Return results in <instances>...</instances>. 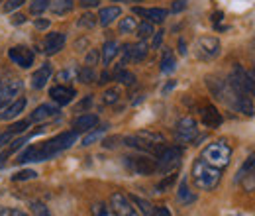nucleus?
Here are the masks:
<instances>
[{
	"mask_svg": "<svg viewBox=\"0 0 255 216\" xmlns=\"http://www.w3.org/2000/svg\"><path fill=\"white\" fill-rule=\"evenodd\" d=\"M77 140H79V132H77V130L63 132V134H59V136L47 140V142L41 144V146H30V148H26V152L20 154V157L16 159V163H30V161H45V159H51V157H55L57 154L69 150Z\"/></svg>",
	"mask_w": 255,
	"mask_h": 216,
	"instance_id": "f257e3e1",
	"label": "nucleus"
},
{
	"mask_svg": "<svg viewBox=\"0 0 255 216\" xmlns=\"http://www.w3.org/2000/svg\"><path fill=\"white\" fill-rule=\"evenodd\" d=\"M222 173H224L222 169L206 163L202 157H198L192 163V171H191L192 181H194V185L198 187L200 191H212V189H216L218 183H220V179H222Z\"/></svg>",
	"mask_w": 255,
	"mask_h": 216,
	"instance_id": "f03ea898",
	"label": "nucleus"
},
{
	"mask_svg": "<svg viewBox=\"0 0 255 216\" xmlns=\"http://www.w3.org/2000/svg\"><path fill=\"white\" fill-rule=\"evenodd\" d=\"M200 157L206 161V163H210V165H214V167H218V169H226L228 167V163H230V157H232V148L220 140V142H214V144H208L204 150H202V154Z\"/></svg>",
	"mask_w": 255,
	"mask_h": 216,
	"instance_id": "7ed1b4c3",
	"label": "nucleus"
},
{
	"mask_svg": "<svg viewBox=\"0 0 255 216\" xmlns=\"http://www.w3.org/2000/svg\"><path fill=\"white\" fill-rule=\"evenodd\" d=\"M228 85L236 93L255 96V87L252 77H250V71H246L242 65H234V69L230 71V77H228Z\"/></svg>",
	"mask_w": 255,
	"mask_h": 216,
	"instance_id": "20e7f679",
	"label": "nucleus"
},
{
	"mask_svg": "<svg viewBox=\"0 0 255 216\" xmlns=\"http://www.w3.org/2000/svg\"><path fill=\"white\" fill-rule=\"evenodd\" d=\"M124 165L129 173L141 175V177L153 175L157 171V161L149 155H128L124 157Z\"/></svg>",
	"mask_w": 255,
	"mask_h": 216,
	"instance_id": "39448f33",
	"label": "nucleus"
},
{
	"mask_svg": "<svg viewBox=\"0 0 255 216\" xmlns=\"http://www.w3.org/2000/svg\"><path fill=\"white\" fill-rule=\"evenodd\" d=\"M181 157H183V148L179 146H165L155 161H157V171L161 173H173L179 165H181Z\"/></svg>",
	"mask_w": 255,
	"mask_h": 216,
	"instance_id": "423d86ee",
	"label": "nucleus"
},
{
	"mask_svg": "<svg viewBox=\"0 0 255 216\" xmlns=\"http://www.w3.org/2000/svg\"><path fill=\"white\" fill-rule=\"evenodd\" d=\"M220 47H222L220 39L214 37V35H202V37L196 39V45H194L196 57L202 59V61H210V59L218 57L220 55Z\"/></svg>",
	"mask_w": 255,
	"mask_h": 216,
	"instance_id": "0eeeda50",
	"label": "nucleus"
},
{
	"mask_svg": "<svg viewBox=\"0 0 255 216\" xmlns=\"http://www.w3.org/2000/svg\"><path fill=\"white\" fill-rule=\"evenodd\" d=\"M110 207H112V211L118 216H139L137 209H135L133 203L129 201V197H126V195L120 193V191L112 193V197H110Z\"/></svg>",
	"mask_w": 255,
	"mask_h": 216,
	"instance_id": "6e6552de",
	"label": "nucleus"
},
{
	"mask_svg": "<svg viewBox=\"0 0 255 216\" xmlns=\"http://www.w3.org/2000/svg\"><path fill=\"white\" fill-rule=\"evenodd\" d=\"M175 134H177V138L181 140V142H192L196 136H198V124L196 120L192 118V116H185V118H181L177 126H175Z\"/></svg>",
	"mask_w": 255,
	"mask_h": 216,
	"instance_id": "1a4fd4ad",
	"label": "nucleus"
},
{
	"mask_svg": "<svg viewBox=\"0 0 255 216\" xmlns=\"http://www.w3.org/2000/svg\"><path fill=\"white\" fill-rule=\"evenodd\" d=\"M20 93H22V81H18V79L0 81V108H4L10 100H14Z\"/></svg>",
	"mask_w": 255,
	"mask_h": 216,
	"instance_id": "9d476101",
	"label": "nucleus"
},
{
	"mask_svg": "<svg viewBox=\"0 0 255 216\" xmlns=\"http://www.w3.org/2000/svg\"><path fill=\"white\" fill-rule=\"evenodd\" d=\"M8 57L22 69H30L33 65V51L26 45H16L8 51Z\"/></svg>",
	"mask_w": 255,
	"mask_h": 216,
	"instance_id": "9b49d317",
	"label": "nucleus"
},
{
	"mask_svg": "<svg viewBox=\"0 0 255 216\" xmlns=\"http://www.w3.org/2000/svg\"><path fill=\"white\" fill-rule=\"evenodd\" d=\"M49 96H51V100L55 104L65 106V104H69L77 96V91L73 87H67V85H55V87L49 89Z\"/></svg>",
	"mask_w": 255,
	"mask_h": 216,
	"instance_id": "f8f14e48",
	"label": "nucleus"
},
{
	"mask_svg": "<svg viewBox=\"0 0 255 216\" xmlns=\"http://www.w3.org/2000/svg\"><path fill=\"white\" fill-rule=\"evenodd\" d=\"M65 41H67V37H65L63 31L47 33L45 35V41H43V49H45L47 55H55V53H59L65 47Z\"/></svg>",
	"mask_w": 255,
	"mask_h": 216,
	"instance_id": "ddd939ff",
	"label": "nucleus"
},
{
	"mask_svg": "<svg viewBox=\"0 0 255 216\" xmlns=\"http://www.w3.org/2000/svg\"><path fill=\"white\" fill-rule=\"evenodd\" d=\"M133 14L143 16V18L149 20V22L161 24V22H165V18H167L169 12H167L165 8H139V6H135V8H133Z\"/></svg>",
	"mask_w": 255,
	"mask_h": 216,
	"instance_id": "4468645a",
	"label": "nucleus"
},
{
	"mask_svg": "<svg viewBox=\"0 0 255 216\" xmlns=\"http://www.w3.org/2000/svg\"><path fill=\"white\" fill-rule=\"evenodd\" d=\"M200 118H202V124H204L206 128H218V126L222 124V114H220L218 108H214L212 104H208V106H204V108L200 110Z\"/></svg>",
	"mask_w": 255,
	"mask_h": 216,
	"instance_id": "2eb2a0df",
	"label": "nucleus"
},
{
	"mask_svg": "<svg viewBox=\"0 0 255 216\" xmlns=\"http://www.w3.org/2000/svg\"><path fill=\"white\" fill-rule=\"evenodd\" d=\"M51 75H53V67H51L49 63L41 65V67L32 75V87L33 89H43V87L47 85V81L51 79Z\"/></svg>",
	"mask_w": 255,
	"mask_h": 216,
	"instance_id": "dca6fc26",
	"label": "nucleus"
},
{
	"mask_svg": "<svg viewBox=\"0 0 255 216\" xmlns=\"http://www.w3.org/2000/svg\"><path fill=\"white\" fill-rule=\"evenodd\" d=\"M26 104H28V100H26V98H18V100H14L10 106H6V108H4V112H0V120H2V122H6V120H12V118L20 116V114L24 112Z\"/></svg>",
	"mask_w": 255,
	"mask_h": 216,
	"instance_id": "f3484780",
	"label": "nucleus"
},
{
	"mask_svg": "<svg viewBox=\"0 0 255 216\" xmlns=\"http://www.w3.org/2000/svg\"><path fill=\"white\" fill-rule=\"evenodd\" d=\"M57 114H59L57 106H53V104H41V106H37L32 112L30 122H43V120L53 118V116H57Z\"/></svg>",
	"mask_w": 255,
	"mask_h": 216,
	"instance_id": "a211bd4d",
	"label": "nucleus"
},
{
	"mask_svg": "<svg viewBox=\"0 0 255 216\" xmlns=\"http://www.w3.org/2000/svg\"><path fill=\"white\" fill-rule=\"evenodd\" d=\"M122 16V10H120V6H106V8H102L100 12H98V24L100 26H110L116 18H120Z\"/></svg>",
	"mask_w": 255,
	"mask_h": 216,
	"instance_id": "6ab92c4d",
	"label": "nucleus"
},
{
	"mask_svg": "<svg viewBox=\"0 0 255 216\" xmlns=\"http://www.w3.org/2000/svg\"><path fill=\"white\" fill-rule=\"evenodd\" d=\"M129 201L135 205L139 216H157V209H155L149 201H145V199H141V197H137V195H129Z\"/></svg>",
	"mask_w": 255,
	"mask_h": 216,
	"instance_id": "aec40b11",
	"label": "nucleus"
},
{
	"mask_svg": "<svg viewBox=\"0 0 255 216\" xmlns=\"http://www.w3.org/2000/svg\"><path fill=\"white\" fill-rule=\"evenodd\" d=\"M118 53H120V45H118V41L108 39V41L102 45V53H100L102 63H104V65H110V63L114 61V57H116Z\"/></svg>",
	"mask_w": 255,
	"mask_h": 216,
	"instance_id": "412c9836",
	"label": "nucleus"
},
{
	"mask_svg": "<svg viewBox=\"0 0 255 216\" xmlns=\"http://www.w3.org/2000/svg\"><path fill=\"white\" fill-rule=\"evenodd\" d=\"M95 126H98V116H96V114H81V116L75 120V130H77V132H89V130H93Z\"/></svg>",
	"mask_w": 255,
	"mask_h": 216,
	"instance_id": "4be33fe9",
	"label": "nucleus"
},
{
	"mask_svg": "<svg viewBox=\"0 0 255 216\" xmlns=\"http://www.w3.org/2000/svg\"><path fill=\"white\" fill-rule=\"evenodd\" d=\"M252 175H255V152L254 154H250V157H248V159L244 161V165L240 167L236 181H238V183H242L244 179H248V177H252Z\"/></svg>",
	"mask_w": 255,
	"mask_h": 216,
	"instance_id": "5701e85b",
	"label": "nucleus"
},
{
	"mask_svg": "<svg viewBox=\"0 0 255 216\" xmlns=\"http://www.w3.org/2000/svg\"><path fill=\"white\" fill-rule=\"evenodd\" d=\"M177 199H179V203H183V205H191V203H194V201H196V195H194L191 189H189L187 179H183V181H181L179 193H177Z\"/></svg>",
	"mask_w": 255,
	"mask_h": 216,
	"instance_id": "b1692460",
	"label": "nucleus"
},
{
	"mask_svg": "<svg viewBox=\"0 0 255 216\" xmlns=\"http://www.w3.org/2000/svg\"><path fill=\"white\" fill-rule=\"evenodd\" d=\"M175 69H177V59H175L173 51H171V49H165L163 59H161V71L169 75V73H173Z\"/></svg>",
	"mask_w": 255,
	"mask_h": 216,
	"instance_id": "393cba45",
	"label": "nucleus"
},
{
	"mask_svg": "<svg viewBox=\"0 0 255 216\" xmlns=\"http://www.w3.org/2000/svg\"><path fill=\"white\" fill-rule=\"evenodd\" d=\"M73 8H75L73 0H55V2L51 4V10H53L55 16H65V14H69Z\"/></svg>",
	"mask_w": 255,
	"mask_h": 216,
	"instance_id": "a878e982",
	"label": "nucleus"
},
{
	"mask_svg": "<svg viewBox=\"0 0 255 216\" xmlns=\"http://www.w3.org/2000/svg\"><path fill=\"white\" fill-rule=\"evenodd\" d=\"M106 128L108 126H102V128H93V130H89V134L83 138V146H93V144H96L104 134H106Z\"/></svg>",
	"mask_w": 255,
	"mask_h": 216,
	"instance_id": "bb28decb",
	"label": "nucleus"
},
{
	"mask_svg": "<svg viewBox=\"0 0 255 216\" xmlns=\"http://www.w3.org/2000/svg\"><path fill=\"white\" fill-rule=\"evenodd\" d=\"M77 79L81 81V83H85V85H89V83H93L96 79V73H95V67H89V65H85V67H81L79 71H77Z\"/></svg>",
	"mask_w": 255,
	"mask_h": 216,
	"instance_id": "cd10ccee",
	"label": "nucleus"
},
{
	"mask_svg": "<svg viewBox=\"0 0 255 216\" xmlns=\"http://www.w3.org/2000/svg\"><path fill=\"white\" fill-rule=\"evenodd\" d=\"M135 31H137V37L145 41L147 37H151V35L155 33V30H153V22H149V20H143L141 24H137Z\"/></svg>",
	"mask_w": 255,
	"mask_h": 216,
	"instance_id": "c85d7f7f",
	"label": "nucleus"
},
{
	"mask_svg": "<svg viewBox=\"0 0 255 216\" xmlns=\"http://www.w3.org/2000/svg\"><path fill=\"white\" fill-rule=\"evenodd\" d=\"M135 28H137V22H135V18H133V16H126V18H122V20H120V24H118L120 33H133Z\"/></svg>",
	"mask_w": 255,
	"mask_h": 216,
	"instance_id": "c756f323",
	"label": "nucleus"
},
{
	"mask_svg": "<svg viewBox=\"0 0 255 216\" xmlns=\"http://www.w3.org/2000/svg\"><path fill=\"white\" fill-rule=\"evenodd\" d=\"M116 81L122 83V85H126V87H131L135 83V75L126 71V69H118L116 71Z\"/></svg>",
	"mask_w": 255,
	"mask_h": 216,
	"instance_id": "7c9ffc66",
	"label": "nucleus"
},
{
	"mask_svg": "<svg viewBox=\"0 0 255 216\" xmlns=\"http://www.w3.org/2000/svg\"><path fill=\"white\" fill-rule=\"evenodd\" d=\"M96 24H98V16L95 14H91V12H87V14H83L81 18H79V26L81 28H87V30H93Z\"/></svg>",
	"mask_w": 255,
	"mask_h": 216,
	"instance_id": "2f4dec72",
	"label": "nucleus"
},
{
	"mask_svg": "<svg viewBox=\"0 0 255 216\" xmlns=\"http://www.w3.org/2000/svg\"><path fill=\"white\" fill-rule=\"evenodd\" d=\"M91 215H93V216H118L114 211H112V207H106V205H102V203H96V205H93Z\"/></svg>",
	"mask_w": 255,
	"mask_h": 216,
	"instance_id": "473e14b6",
	"label": "nucleus"
},
{
	"mask_svg": "<svg viewBox=\"0 0 255 216\" xmlns=\"http://www.w3.org/2000/svg\"><path fill=\"white\" fill-rule=\"evenodd\" d=\"M137 136L139 138H143V140H147V142H151V144H165V138L157 134V132H147V130H141V132H137Z\"/></svg>",
	"mask_w": 255,
	"mask_h": 216,
	"instance_id": "72a5a7b5",
	"label": "nucleus"
},
{
	"mask_svg": "<svg viewBox=\"0 0 255 216\" xmlns=\"http://www.w3.org/2000/svg\"><path fill=\"white\" fill-rule=\"evenodd\" d=\"M118 100H120V89H116V87L114 89H108L106 93L102 94V102L104 104H116Z\"/></svg>",
	"mask_w": 255,
	"mask_h": 216,
	"instance_id": "f704fd0d",
	"label": "nucleus"
},
{
	"mask_svg": "<svg viewBox=\"0 0 255 216\" xmlns=\"http://www.w3.org/2000/svg\"><path fill=\"white\" fill-rule=\"evenodd\" d=\"M49 8V0H32L30 2V12L32 14H41V12H45Z\"/></svg>",
	"mask_w": 255,
	"mask_h": 216,
	"instance_id": "c9c22d12",
	"label": "nucleus"
},
{
	"mask_svg": "<svg viewBox=\"0 0 255 216\" xmlns=\"http://www.w3.org/2000/svg\"><path fill=\"white\" fill-rule=\"evenodd\" d=\"M32 213L33 216H51V213H49V209L43 205V203H37V201H33L32 203Z\"/></svg>",
	"mask_w": 255,
	"mask_h": 216,
	"instance_id": "e433bc0d",
	"label": "nucleus"
},
{
	"mask_svg": "<svg viewBox=\"0 0 255 216\" xmlns=\"http://www.w3.org/2000/svg\"><path fill=\"white\" fill-rule=\"evenodd\" d=\"M175 181H177V175H175V171H173V173H169V175H167V177L161 181L159 185H157V193H165L169 187L175 183Z\"/></svg>",
	"mask_w": 255,
	"mask_h": 216,
	"instance_id": "4c0bfd02",
	"label": "nucleus"
},
{
	"mask_svg": "<svg viewBox=\"0 0 255 216\" xmlns=\"http://www.w3.org/2000/svg\"><path fill=\"white\" fill-rule=\"evenodd\" d=\"M35 177H37L35 171H32V169H24V171L12 175V181H28V179H35Z\"/></svg>",
	"mask_w": 255,
	"mask_h": 216,
	"instance_id": "58836bf2",
	"label": "nucleus"
},
{
	"mask_svg": "<svg viewBox=\"0 0 255 216\" xmlns=\"http://www.w3.org/2000/svg\"><path fill=\"white\" fill-rule=\"evenodd\" d=\"M100 59V51L98 49H91L89 53H87V59H85V65H89V67H95L96 63Z\"/></svg>",
	"mask_w": 255,
	"mask_h": 216,
	"instance_id": "ea45409f",
	"label": "nucleus"
},
{
	"mask_svg": "<svg viewBox=\"0 0 255 216\" xmlns=\"http://www.w3.org/2000/svg\"><path fill=\"white\" fill-rule=\"evenodd\" d=\"M24 2H26V0H8V2L4 4V10H6V12H14V10L20 8Z\"/></svg>",
	"mask_w": 255,
	"mask_h": 216,
	"instance_id": "a19ab883",
	"label": "nucleus"
},
{
	"mask_svg": "<svg viewBox=\"0 0 255 216\" xmlns=\"http://www.w3.org/2000/svg\"><path fill=\"white\" fill-rule=\"evenodd\" d=\"M28 126H30V122H26V120H24V122L14 124V126H12L10 130H8V134H18V132H26V128H28Z\"/></svg>",
	"mask_w": 255,
	"mask_h": 216,
	"instance_id": "79ce46f5",
	"label": "nucleus"
},
{
	"mask_svg": "<svg viewBox=\"0 0 255 216\" xmlns=\"http://www.w3.org/2000/svg\"><path fill=\"white\" fill-rule=\"evenodd\" d=\"M185 8H187V0H175V2H173V6H171V12H173V14H177V12L185 10Z\"/></svg>",
	"mask_w": 255,
	"mask_h": 216,
	"instance_id": "37998d69",
	"label": "nucleus"
},
{
	"mask_svg": "<svg viewBox=\"0 0 255 216\" xmlns=\"http://www.w3.org/2000/svg\"><path fill=\"white\" fill-rule=\"evenodd\" d=\"M0 216H28L26 213H22V211H18V209H4Z\"/></svg>",
	"mask_w": 255,
	"mask_h": 216,
	"instance_id": "c03bdc74",
	"label": "nucleus"
},
{
	"mask_svg": "<svg viewBox=\"0 0 255 216\" xmlns=\"http://www.w3.org/2000/svg\"><path fill=\"white\" fill-rule=\"evenodd\" d=\"M79 4L83 6V8H95L100 4V0H79Z\"/></svg>",
	"mask_w": 255,
	"mask_h": 216,
	"instance_id": "a18cd8bd",
	"label": "nucleus"
},
{
	"mask_svg": "<svg viewBox=\"0 0 255 216\" xmlns=\"http://www.w3.org/2000/svg\"><path fill=\"white\" fill-rule=\"evenodd\" d=\"M37 30H45V28H49V20H35V24H33Z\"/></svg>",
	"mask_w": 255,
	"mask_h": 216,
	"instance_id": "49530a36",
	"label": "nucleus"
},
{
	"mask_svg": "<svg viewBox=\"0 0 255 216\" xmlns=\"http://www.w3.org/2000/svg\"><path fill=\"white\" fill-rule=\"evenodd\" d=\"M161 39H163V31H157V35L153 37V49H157V47H159Z\"/></svg>",
	"mask_w": 255,
	"mask_h": 216,
	"instance_id": "de8ad7c7",
	"label": "nucleus"
},
{
	"mask_svg": "<svg viewBox=\"0 0 255 216\" xmlns=\"http://www.w3.org/2000/svg\"><path fill=\"white\" fill-rule=\"evenodd\" d=\"M187 51H189V49H187L185 39H179V53H181V55H187Z\"/></svg>",
	"mask_w": 255,
	"mask_h": 216,
	"instance_id": "09e8293b",
	"label": "nucleus"
},
{
	"mask_svg": "<svg viewBox=\"0 0 255 216\" xmlns=\"http://www.w3.org/2000/svg\"><path fill=\"white\" fill-rule=\"evenodd\" d=\"M222 18H224V12H214V14H212V22H214V24L222 22Z\"/></svg>",
	"mask_w": 255,
	"mask_h": 216,
	"instance_id": "8fccbe9b",
	"label": "nucleus"
},
{
	"mask_svg": "<svg viewBox=\"0 0 255 216\" xmlns=\"http://www.w3.org/2000/svg\"><path fill=\"white\" fill-rule=\"evenodd\" d=\"M12 22H14V24H24V22H26V16H24V14H16Z\"/></svg>",
	"mask_w": 255,
	"mask_h": 216,
	"instance_id": "3c124183",
	"label": "nucleus"
},
{
	"mask_svg": "<svg viewBox=\"0 0 255 216\" xmlns=\"http://www.w3.org/2000/svg\"><path fill=\"white\" fill-rule=\"evenodd\" d=\"M108 81H110V75H108V73H106V71H104V73H102V75H100V81H98V83H100V85H106V83H108Z\"/></svg>",
	"mask_w": 255,
	"mask_h": 216,
	"instance_id": "603ef678",
	"label": "nucleus"
},
{
	"mask_svg": "<svg viewBox=\"0 0 255 216\" xmlns=\"http://www.w3.org/2000/svg\"><path fill=\"white\" fill-rule=\"evenodd\" d=\"M157 216H171V213H169V209L161 207V209H157Z\"/></svg>",
	"mask_w": 255,
	"mask_h": 216,
	"instance_id": "864d4df0",
	"label": "nucleus"
},
{
	"mask_svg": "<svg viewBox=\"0 0 255 216\" xmlns=\"http://www.w3.org/2000/svg\"><path fill=\"white\" fill-rule=\"evenodd\" d=\"M173 87H175V81H171V83H169V85H167V87L163 89V94H167L169 91H171V89H173Z\"/></svg>",
	"mask_w": 255,
	"mask_h": 216,
	"instance_id": "5fc2aeb1",
	"label": "nucleus"
},
{
	"mask_svg": "<svg viewBox=\"0 0 255 216\" xmlns=\"http://www.w3.org/2000/svg\"><path fill=\"white\" fill-rule=\"evenodd\" d=\"M114 2H124V4H133V2H141V0H114Z\"/></svg>",
	"mask_w": 255,
	"mask_h": 216,
	"instance_id": "6e6d98bb",
	"label": "nucleus"
},
{
	"mask_svg": "<svg viewBox=\"0 0 255 216\" xmlns=\"http://www.w3.org/2000/svg\"><path fill=\"white\" fill-rule=\"evenodd\" d=\"M250 53L254 55V59H255V39L252 41V45H250Z\"/></svg>",
	"mask_w": 255,
	"mask_h": 216,
	"instance_id": "4d7b16f0",
	"label": "nucleus"
},
{
	"mask_svg": "<svg viewBox=\"0 0 255 216\" xmlns=\"http://www.w3.org/2000/svg\"><path fill=\"white\" fill-rule=\"evenodd\" d=\"M250 77H252V81H254V87H255V67L250 71Z\"/></svg>",
	"mask_w": 255,
	"mask_h": 216,
	"instance_id": "13d9d810",
	"label": "nucleus"
},
{
	"mask_svg": "<svg viewBox=\"0 0 255 216\" xmlns=\"http://www.w3.org/2000/svg\"><path fill=\"white\" fill-rule=\"evenodd\" d=\"M0 2H4V0H0Z\"/></svg>",
	"mask_w": 255,
	"mask_h": 216,
	"instance_id": "bf43d9fd",
	"label": "nucleus"
},
{
	"mask_svg": "<svg viewBox=\"0 0 255 216\" xmlns=\"http://www.w3.org/2000/svg\"><path fill=\"white\" fill-rule=\"evenodd\" d=\"M0 146H2V142H0Z\"/></svg>",
	"mask_w": 255,
	"mask_h": 216,
	"instance_id": "052dcab7",
	"label": "nucleus"
}]
</instances>
